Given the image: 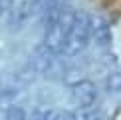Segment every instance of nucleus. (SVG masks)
<instances>
[{"mask_svg":"<svg viewBox=\"0 0 121 120\" xmlns=\"http://www.w3.org/2000/svg\"><path fill=\"white\" fill-rule=\"evenodd\" d=\"M0 120H24V114L18 108H0Z\"/></svg>","mask_w":121,"mask_h":120,"instance_id":"1","label":"nucleus"}]
</instances>
